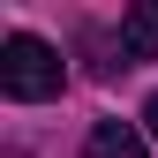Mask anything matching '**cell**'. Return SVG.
<instances>
[{
  "label": "cell",
  "mask_w": 158,
  "mask_h": 158,
  "mask_svg": "<svg viewBox=\"0 0 158 158\" xmlns=\"http://www.w3.org/2000/svg\"><path fill=\"white\" fill-rule=\"evenodd\" d=\"M143 60H158V0H135L113 30V68H143Z\"/></svg>",
  "instance_id": "2"
},
{
  "label": "cell",
  "mask_w": 158,
  "mask_h": 158,
  "mask_svg": "<svg viewBox=\"0 0 158 158\" xmlns=\"http://www.w3.org/2000/svg\"><path fill=\"white\" fill-rule=\"evenodd\" d=\"M83 158H151V151H143V135H135L128 121H98L83 135Z\"/></svg>",
  "instance_id": "3"
},
{
  "label": "cell",
  "mask_w": 158,
  "mask_h": 158,
  "mask_svg": "<svg viewBox=\"0 0 158 158\" xmlns=\"http://www.w3.org/2000/svg\"><path fill=\"white\" fill-rule=\"evenodd\" d=\"M60 83H68V68H60V53H53L45 38H30V30H8V38H0V90H8L15 106L60 98Z\"/></svg>",
  "instance_id": "1"
},
{
  "label": "cell",
  "mask_w": 158,
  "mask_h": 158,
  "mask_svg": "<svg viewBox=\"0 0 158 158\" xmlns=\"http://www.w3.org/2000/svg\"><path fill=\"white\" fill-rule=\"evenodd\" d=\"M143 128H151V135H158V98H143Z\"/></svg>",
  "instance_id": "4"
}]
</instances>
